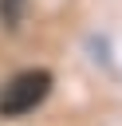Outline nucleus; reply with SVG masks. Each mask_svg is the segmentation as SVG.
<instances>
[{
	"label": "nucleus",
	"instance_id": "1",
	"mask_svg": "<svg viewBox=\"0 0 122 126\" xmlns=\"http://www.w3.org/2000/svg\"><path fill=\"white\" fill-rule=\"evenodd\" d=\"M51 71L43 67H31V71H20L12 75L4 87H0V118H24L31 114L47 94H51Z\"/></svg>",
	"mask_w": 122,
	"mask_h": 126
},
{
	"label": "nucleus",
	"instance_id": "2",
	"mask_svg": "<svg viewBox=\"0 0 122 126\" xmlns=\"http://www.w3.org/2000/svg\"><path fill=\"white\" fill-rule=\"evenodd\" d=\"M24 12H28V0H0V24L4 28H20Z\"/></svg>",
	"mask_w": 122,
	"mask_h": 126
}]
</instances>
